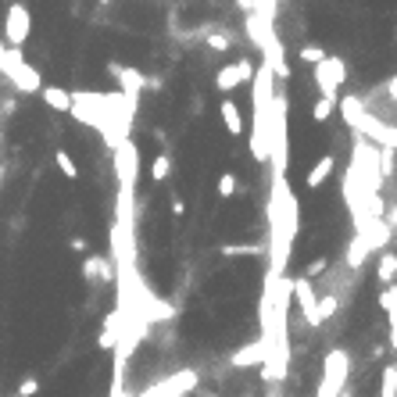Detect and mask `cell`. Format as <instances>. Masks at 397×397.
<instances>
[{
    "mask_svg": "<svg viewBox=\"0 0 397 397\" xmlns=\"http://www.w3.org/2000/svg\"><path fill=\"white\" fill-rule=\"evenodd\" d=\"M351 380V354L344 347H333L322 358V380L315 397H344V387Z\"/></svg>",
    "mask_w": 397,
    "mask_h": 397,
    "instance_id": "obj_1",
    "label": "cell"
},
{
    "mask_svg": "<svg viewBox=\"0 0 397 397\" xmlns=\"http://www.w3.org/2000/svg\"><path fill=\"white\" fill-rule=\"evenodd\" d=\"M312 75H315V86H319V97L337 101V97H340V86H344V79H347V65H344V57L326 54V61L312 68Z\"/></svg>",
    "mask_w": 397,
    "mask_h": 397,
    "instance_id": "obj_2",
    "label": "cell"
},
{
    "mask_svg": "<svg viewBox=\"0 0 397 397\" xmlns=\"http://www.w3.org/2000/svg\"><path fill=\"white\" fill-rule=\"evenodd\" d=\"M4 75L11 79V86L18 89V94H36V89H43V75H40V68L25 65L18 47H8V68H4Z\"/></svg>",
    "mask_w": 397,
    "mask_h": 397,
    "instance_id": "obj_3",
    "label": "cell"
},
{
    "mask_svg": "<svg viewBox=\"0 0 397 397\" xmlns=\"http://www.w3.org/2000/svg\"><path fill=\"white\" fill-rule=\"evenodd\" d=\"M354 133H361V136H369L373 143H380V147H387V150H397V126H390V122L376 118L373 111H365V115L358 118V126H354Z\"/></svg>",
    "mask_w": 397,
    "mask_h": 397,
    "instance_id": "obj_4",
    "label": "cell"
},
{
    "mask_svg": "<svg viewBox=\"0 0 397 397\" xmlns=\"http://www.w3.org/2000/svg\"><path fill=\"white\" fill-rule=\"evenodd\" d=\"M254 61L251 57H240V61H233V65H226V68H219V75H215V86L222 89V94H233L236 86H247L251 79H254Z\"/></svg>",
    "mask_w": 397,
    "mask_h": 397,
    "instance_id": "obj_5",
    "label": "cell"
},
{
    "mask_svg": "<svg viewBox=\"0 0 397 397\" xmlns=\"http://www.w3.org/2000/svg\"><path fill=\"white\" fill-rule=\"evenodd\" d=\"M29 29H33V22H29V8L25 4H11L8 15H4V43L18 47L29 40Z\"/></svg>",
    "mask_w": 397,
    "mask_h": 397,
    "instance_id": "obj_6",
    "label": "cell"
},
{
    "mask_svg": "<svg viewBox=\"0 0 397 397\" xmlns=\"http://www.w3.org/2000/svg\"><path fill=\"white\" fill-rule=\"evenodd\" d=\"M290 297H297V308H301L304 322H308L312 329H319V322H315V301H319V294H315L312 280L294 276V280H290Z\"/></svg>",
    "mask_w": 397,
    "mask_h": 397,
    "instance_id": "obj_7",
    "label": "cell"
},
{
    "mask_svg": "<svg viewBox=\"0 0 397 397\" xmlns=\"http://www.w3.org/2000/svg\"><path fill=\"white\" fill-rule=\"evenodd\" d=\"M197 387V373H175V376H168L165 383H158V387H150L147 394H140V397H187L190 390Z\"/></svg>",
    "mask_w": 397,
    "mask_h": 397,
    "instance_id": "obj_8",
    "label": "cell"
},
{
    "mask_svg": "<svg viewBox=\"0 0 397 397\" xmlns=\"http://www.w3.org/2000/svg\"><path fill=\"white\" fill-rule=\"evenodd\" d=\"M111 75L122 89H126V97H140V89H147V75L129 68V65H111Z\"/></svg>",
    "mask_w": 397,
    "mask_h": 397,
    "instance_id": "obj_9",
    "label": "cell"
},
{
    "mask_svg": "<svg viewBox=\"0 0 397 397\" xmlns=\"http://www.w3.org/2000/svg\"><path fill=\"white\" fill-rule=\"evenodd\" d=\"M82 276H86L89 283H111V276H115V265H111L108 258H101V254H94V258H82Z\"/></svg>",
    "mask_w": 397,
    "mask_h": 397,
    "instance_id": "obj_10",
    "label": "cell"
},
{
    "mask_svg": "<svg viewBox=\"0 0 397 397\" xmlns=\"http://www.w3.org/2000/svg\"><path fill=\"white\" fill-rule=\"evenodd\" d=\"M219 115H222L226 133L240 140V136H243V111L236 108V101H233V97H222V101H219Z\"/></svg>",
    "mask_w": 397,
    "mask_h": 397,
    "instance_id": "obj_11",
    "label": "cell"
},
{
    "mask_svg": "<svg viewBox=\"0 0 397 397\" xmlns=\"http://www.w3.org/2000/svg\"><path fill=\"white\" fill-rule=\"evenodd\" d=\"M333 168H337V158H333V154H322V158L308 168V175H304V187H308V190H319L322 182L333 175Z\"/></svg>",
    "mask_w": 397,
    "mask_h": 397,
    "instance_id": "obj_12",
    "label": "cell"
},
{
    "mask_svg": "<svg viewBox=\"0 0 397 397\" xmlns=\"http://www.w3.org/2000/svg\"><path fill=\"white\" fill-rule=\"evenodd\" d=\"M40 97H43V104H47L50 111H65V115H68V111L75 108V101H72V94H68L65 86H43Z\"/></svg>",
    "mask_w": 397,
    "mask_h": 397,
    "instance_id": "obj_13",
    "label": "cell"
},
{
    "mask_svg": "<svg viewBox=\"0 0 397 397\" xmlns=\"http://www.w3.org/2000/svg\"><path fill=\"white\" fill-rule=\"evenodd\" d=\"M376 280L387 287L397 283V251H380V261H376Z\"/></svg>",
    "mask_w": 397,
    "mask_h": 397,
    "instance_id": "obj_14",
    "label": "cell"
},
{
    "mask_svg": "<svg viewBox=\"0 0 397 397\" xmlns=\"http://www.w3.org/2000/svg\"><path fill=\"white\" fill-rule=\"evenodd\" d=\"M265 354H268V351H265V344H261V340H254V344H247L243 351H236V354H233V365H236V369H247V365H258V361L265 365Z\"/></svg>",
    "mask_w": 397,
    "mask_h": 397,
    "instance_id": "obj_15",
    "label": "cell"
},
{
    "mask_svg": "<svg viewBox=\"0 0 397 397\" xmlns=\"http://www.w3.org/2000/svg\"><path fill=\"white\" fill-rule=\"evenodd\" d=\"M337 312H340V297H337V294H322V297L315 301V322H319V326H326Z\"/></svg>",
    "mask_w": 397,
    "mask_h": 397,
    "instance_id": "obj_16",
    "label": "cell"
},
{
    "mask_svg": "<svg viewBox=\"0 0 397 397\" xmlns=\"http://www.w3.org/2000/svg\"><path fill=\"white\" fill-rule=\"evenodd\" d=\"M219 251H222V258H261L265 243H226Z\"/></svg>",
    "mask_w": 397,
    "mask_h": 397,
    "instance_id": "obj_17",
    "label": "cell"
},
{
    "mask_svg": "<svg viewBox=\"0 0 397 397\" xmlns=\"http://www.w3.org/2000/svg\"><path fill=\"white\" fill-rule=\"evenodd\" d=\"M373 251H369V243H365V236L361 233H354V240H351V247H347V265L351 268H361V261L369 258Z\"/></svg>",
    "mask_w": 397,
    "mask_h": 397,
    "instance_id": "obj_18",
    "label": "cell"
},
{
    "mask_svg": "<svg viewBox=\"0 0 397 397\" xmlns=\"http://www.w3.org/2000/svg\"><path fill=\"white\" fill-rule=\"evenodd\" d=\"M54 165H57V172L65 175V179H79V165H75V158L68 154L65 147H61V150H54Z\"/></svg>",
    "mask_w": 397,
    "mask_h": 397,
    "instance_id": "obj_19",
    "label": "cell"
},
{
    "mask_svg": "<svg viewBox=\"0 0 397 397\" xmlns=\"http://www.w3.org/2000/svg\"><path fill=\"white\" fill-rule=\"evenodd\" d=\"M326 54H329V50H326V47H319V43H304V47H297V57L304 61V65H312V68H315V65H322Z\"/></svg>",
    "mask_w": 397,
    "mask_h": 397,
    "instance_id": "obj_20",
    "label": "cell"
},
{
    "mask_svg": "<svg viewBox=\"0 0 397 397\" xmlns=\"http://www.w3.org/2000/svg\"><path fill=\"white\" fill-rule=\"evenodd\" d=\"M172 175V158L168 154H158L154 161H150V182H165Z\"/></svg>",
    "mask_w": 397,
    "mask_h": 397,
    "instance_id": "obj_21",
    "label": "cell"
},
{
    "mask_svg": "<svg viewBox=\"0 0 397 397\" xmlns=\"http://www.w3.org/2000/svg\"><path fill=\"white\" fill-rule=\"evenodd\" d=\"M215 190H219V197H222V201L236 197V194H240V179H236V172H222V175H219V187H215Z\"/></svg>",
    "mask_w": 397,
    "mask_h": 397,
    "instance_id": "obj_22",
    "label": "cell"
},
{
    "mask_svg": "<svg viewBox=\"0 0 397 397\" xmlns=\"http://www.w3.org/2000/svg\"><path fill=\"white\" fill-rule=\"evenodd\" d=\"M337 111V101H329V97H315L312 104V122H329V115Z\"/></svg>",
    "mask_w": 397,
    "mask_h": 397,
    "instance_id": "obj_23",
    "label": "cell"
},
{
    "mask_svg": "<svg viewBox=\"0 0 397 397\" xmlns=\"http://www.w3.org/2000/svg\"><path fill=\"white\" fill-rule=\"evenodd\" d=\"M380 397H397V376H394V365H383V376H380Z\"/></svg>",
    "mask_w": 397,
    "mask_h": 397,
    "instance_id": "obj_24",
    "label": "cell"
},
{
    "mask_svg": "<svg viewBox=\"0 0 397 397\" xmlns=\"http://www.w3.org/2000/svg\"><path fill=\"white\" fill-rule=\"evenodd\" d=\"M229 47H233V40H229L226 33H211V36H208V50H211V54H226Z\"/></svg>",
    "mask_w": 397,
    "mask_h": 397,
    "instance_id": "obj_25",
    "label": "cell"
},
{
    "mask_svg": "<svg viewBox=\"0 0 397 397\" xmlns=\"http://www.w3.org/2000/svg\"><path fill=\"white\" fill-rule=\"evenodd\" d=\"M36 394H40V380L36 376H25L18 383V397H36Z\"/></svg>",
    "mask_w": 397,
    "mask_h": 397,
    "instance_id": "obj_26",
    "label": "cell"
},
{
    "mask_svg": "<svg viewBox=\"0 0 397 397\" xmlns=\"http://www.w3.org/2000/svg\"><path fill=\"white\" fill-rule=\"evenodd\" d=\"M326 268H329V261H326V258H315V261H308V268H304L301 276L312 280V276H319V272H326Z\"/></svg>",
    "mask_w": 397,
    "mask_h": 397,
    "instance_id": "obj_27",
    "label": "cell"
},
{
    "mask_svg": "<svg viewBox=\"0 0 397 397\" xmlns=\"http://www.w3.org/2000/svg\"><path fill=\"white\" fill-rule=\"evenodd\" d=\"M168 208H172V219H182V215H187V201H182L179 194L168 197Z\"/></svg>",
    "mask_w": 397,
    "mask_h": 397,
    "instance_id": "obj_28",
    "label": "cell"
},
{
    "mask_svg": "<svg viewBox=\"0 0 397 397\" xmlns=\"http://www.w3.org/2000/svg\"><path fill=\"white\" fill-rule=\"evenodd\" d=\"M4 68H8V43L0 40V72H4Z\"/></svg>",
    "mask_w": 397,
    "mask_h": 397,
    "instance_id": "obj_29",
    "label": "cell"
},
{
    "mask_svg": "<svg viewBox=\"0 0 397 397\" xmlns=\"http://www.w3.org/2000/svg\"><path fill=\"white\" fill-rule=\"evenodd\" d=\"M72 251H75V254H86V240H82V236L72 240Z\"/></svg>",
    "mask_w": 397,
    "mask_h": 397,
    "instance_id": "obj_30",
    "label": "cell"
},
{
    "mask_svg": "<svg viewBox=\"0 0 397 397\" xmlns=\"http://www.w3.org/2000/svg\"><path fill=\"white\" fill-rule=\"evenodd\" d=\"M387 94L397 101V75H390V79H387Z\"/></svg>",
    "mask_w": 397,
    "mask_h": 397,
    "instance_id": "obj_31",
    "label": "cell"
},
{
    "mask_svg": "<svg viewBox=\"0 0 397 397\" xmlns=\"http://www.w3.org/2000/svg\"><path fill=\"white\" fill-rule=\"evenodd\" d=\"M97 4H104V8H108V4H111V0H97Z\"/></svg>",
    "mask_w": 397,
    "mask_h": 397,
    "instance_id": "obj_32",
    "label": "cell"
},
{
    "mask_svg": "<svg viewBox=\"0 0 397 397\" xmlns=\"http://www.w3.org/2000/svg\"><path fill=\"white\" fill-rule=\"evenodd\" d=\"M0 143H4V133H0Z\"/></svg>",
    "mask_w": 397,
    "mask_h": 397,
    "instance_id": "obj_33",
    "label": "cell"
},
{
    "mask_svg": "<svg viewBox=\"0 0 397 397\" xmlns=\"http://www.w3.org/2000/svg\"><path fill=\"white\" fill-rule=\"evenodd\" d=\"M15 397H18V394H15Z\"/></svg>",
    "mask_w": 397,
    "mask_h": 397,
    "instance_id": "obj_34",
    "label": "cell"
}]
</instances>
